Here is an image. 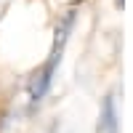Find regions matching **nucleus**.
Segmentation results:
<instances>
[{"label": "nucleus", "instance_id": "f257e3e1", "mask_svg": "<svg viewBox=\"0 0 133 133\" xmlns=\"http://www.w3.org/2000/svg\"><path fill=\"white\" fill-rule=\"evenodd\" d=\"M59 61H61V53H51L48 61L43 64V69L35 75V83H32V101H35V104L48 93V88H51V83H53V75H56Z\"/></svg>", "mask_w": 133, "mask_h": 133}, {"label": "nucleus", "instance_id": "f03ea898", "mask_svg": "<svg viewBox=\"0 0 133 133\" xmlns=\"http://www.w3.org/2000/svg\"><path fill=\"white\" fill-rule=\"evenodd\" d=\"M101 133H117V120H115V98L107 96L104 98V112H101V123H98Z\"/></svg>", "mask_w": 133, "mask_h": 133}, {"label": "nucleus", "instance_id": "7ed1b4c3", "mask_svg": "<svg viewBox=\"0 0 133 133\" xmlns=\"http://www.w3.org/2000/svg\"><path fill=\"white\" fill-rule=\"evenodd\" d=\"M117 8H123V0H117Z\"/></svg>", "mask_w": 133, "mask_h": 133}]
</instances>
